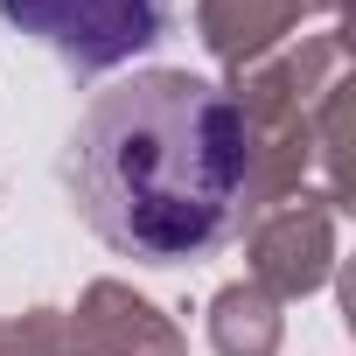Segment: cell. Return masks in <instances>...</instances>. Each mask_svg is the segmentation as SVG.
Segmentation results:
<instances>
[{"instance_id": "2", "label": "cell", "mask_w": 356, "mask_h": 356, "mask_svg": "<svg viewBox=\"0 0 356 356\" xmlns=\"http://www.w3.org/2000/svg\"><path fill=\"white\" fill-rule=\"evenodd\" d=\"M0 22L42 42L63 70L98 77L168 35V0H0Z\"/></svg>"}, {"instance_id": "1", "label": "cell", "mask_w": 356, "mask_h": 356, "mask_svg": "<svg viewBox=\"0 0 356 356\" xmlns=\"http://www.w3.org/2000/svg\"><path fill=\"white\" fill-rule=\"evenodd\" d=\"M84 224L147 266L217 252L252 189L245 112L224 84L189 70H140L98 91L63 154Z\"/></svg>"}]
</instances>
